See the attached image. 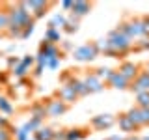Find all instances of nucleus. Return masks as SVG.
Wrapping results in <instances>:
<instances>
[{
    "label": "nucleus",
    "instance_id": "obj_1",
    "mask_svg": "<svg viewBox=\"0 0 149 140\" xmlns=\"http://www.w3.org/2000/svg\"><path fill=\"white\" fill-rule=\"evenodd\" d=\"M4 6H6V11L9 17V26L24 30L28 24H34L36 22V19L24 9L22 2H4Z\"/></svg>",
    "mask_w": 149,
    "mask_h": 140
},
{
    "label": "nucleus",
    "instance_id": "obj_2",
    "mask_svg": "<svg viewBox=\"0 0 149 140\" xmlns=\"http://www.w3.org/2000/svg\"><path fill=\"white\" fill-rule=\"evenodd\" d=\"M116 28H118L123 36H127L130 41H136L140 37H143V26H142V17L140 15L125 17Z\"/></svg>",
    "mask_w": 149,
    "mask_h": 140
},
{
    "label": "nucleus",
    "instance_id": "obj_3",
    "mask_svg": "<svg viewBox=\"0 0 149 140\" xmlns=\"http://www.w3.org/2000/svg\"><path fill=\"white\" fill-rule=\"evenodd\" d=\"M106 39L110 41V47L114 50H118V52L123 56H127L129 52H132V43L134 41H130L127 36H123L118 28H114V30H110L108 34H106Z\"/></svg>",
    "mask_w": 149,
    "mask_h": 140
},
{
    "label": "nucleus",
    "instance_id": "obj_4",
    "mask_svg": "<svg viewBox=\"0 0 149 140\" xmlns=\"http://www.w3.org/2000/svg\"><path fill=\"white\" fill-rule=\"evenodd\" d=\"M101 54H99V50H97L93 41H88V43H84L80 47H74V50H73V60L74 62H80V64H91Z\"/></svg>",
    "mask_w": 149,
    "mask_h": 140
},
{
    "label": "nucleus",
    "instance_id": "obj_5",
    "mask_svg": "<svg viewBox=\"0 0 149 140\" xmlns=\"http://www.w3.org/2000/svg\"><path fill=\"white\" fill-rule=\"evenodd\" d=\"M22 6H24V9L36 19V21H39V19H43L47 13H49V9L54 6V2H45V0H24Z\"/></svg>",
    "mask_w": 149,
    "mask_h": 140
},
{
    "label": "nucleus",
    "instance_id": "obj_6",
    "mask_svg": "<svg viewBox=\"0 0 149 140\" xmlns=\"http://www.w3.org/2000/svg\"><path fill=\"white\" fill-rule=\"evenodd\" d=\"M45 106H47V116L49 118H60V116H63L65 112L69 110V105H65L63 101H60L56 95H50L47 97V99H43Z\"/></svg>",
    "mask_w": 149,
    "mask_h": 140
},
{
    "label": "nucleus",
    "instance_id": "obj_7",
    "mask_svg": "<svg viewBox=\"0 0 149 140\" xmlns=\"http://www.w3.org/2000/svg\"><path fill=\"white\" fill-rule=\"evenodd\" d=\"M116 125V116L114 114H97L90 120V127L93 131H108Z\"/></svg>",
    "mask_w": 149,
    "mask_h": 140
},
{
    "label": "nucleus",
    "instance_id": "obj_8",
    "mask_svg": "<svg viewBox=\"0 0 149 140\" xmlns=\"http://www.w3.org/2000/svg\"><path fill=\"white\" fill-rule=\"evenodd\" d=\"M143 69V65L142 64H136V62H130V60H123V62L119 64V67H118V71L119 75H123L125 78H127L129 82H132L134 78L140 75V71Z\"/></svg>",
    "mask_w": 149,
    "mask_h": 140
},
{
    "label": "nucleus",
    "instance_id": "obj_9",
    "mask_svg": "<svg viewBox=\"0 0 149 140\" xmlns=\"http://www.w3.org/2000/svg\"><path fill=\"white\" fill-rule=\"evenodd\" d=\"M82 80H84V84H86V88H88L90 93H99V92L104 90V82H102L101 78H97L93 71H84Z\"/></svg>",
    "mask_w": 149,
    "mask_h": 140
},
{
    "label": "nucleus",
    "instance_id": "obj_10",
    "mask_svg": "<svg viewBox=\"0 0 149 140\" xmlns=\"http://www.w3.org/2000/svg\"><path fill=\"white\" fill-rule=\"evenodd\" d=\"M129 90L132 92L134 95H138V93H142V92H149V73L146 71V69H142L138 77L130 82Z\"/></svg>",
    "mask_w": 149,
    "mask_h": 140
},
{
    "label": "nucleus",
    "instance_id": "obj_11",
    "mask_svg": "<svg viewBox=\"0 0 149 140\" xmlns=\"http://www.w3.org/2000/svg\"><path fill=\"white\" fill-rule=\"evenodd\" d=\"M37 52H41L47 60H52V58H62L63 60V52L60 50V47L49 43V41H45V39L39 41V50H37Z\"/></svg>",
    "mask_w": 149,
    "mask_h": 140
},
{
    "label": "nucleus",
    "instance_id": "obj_12",
    "mask_svg": "<svg viewBox=\"0 0 149 140\" xmlns=\"http://www.w3.org/2000/svg\"><path fill=\"white\" fill-rule=\"evenodd\" d=\"M54 95L58 97L60 101H63L65 105H69V106L74 105V103L78 101V95L74 93V90H73V88H69V86H65V84H60V88L54 92Z\"/></svg>",
    "mask_w": 149,
    "mask_h": 140
},
{
    "label": "nucleus",
    "instance_id": "obj_13",
    "mask_svg": "<svg viewBox=\"0 0 149 140\" xmlns=\"http://www.w3.org/2000/svg\"><path fill=\"white\" fill-rule=\"evenodd\" d=\"M116 123H118L119 131H123L127 136H129V134H136L138 131H140V127H136V125L129 120V116L125 114V112H119V114L116 116Z\"/></svg>",
    "mask_w": 149,
    "mask_h": 140
},
{
    "label": "nucleus",
    "instance_id": "obj_14",
    "mask_svg": "<svg viewBox=\"0 0 149 140\" xmlns=\"http://www.w3.org/2000/svg\"><path fill=\"white\" fill-rule=\"evenodd\" d=\"M106 84H108L110 88H114V90H119V92L129 90V86H130V82L123 77V75H119L118 69H114V73H112V77L108 78V82H106Z\"/></svg>",
    "mask_w": 149,
    "mask_h": 140
},
{
    "label": "nucleus",
    "instance_id": "obj_15",
    "mask_svg": "<svg viewBox=\"0 0 149 140\" xmlns=\"http://www.w3.org/2000/svg\"><path fill=\"white\" fill-rule=\"evenodd\" d=\"M91 9H93V4H91V2H86V0H74V2H73V9H71V13H73L74 17L82 19V17L90 15Z\"/></svg>",
    "mask_w": 149,
    "mask_h": 140
},
{
    "label": "nucleus",
    "instance_id": "obj_16",
    "mask_svg": "<svg viewBox=\"0 0 149 140\" xmlns=\"http://www.w3.org/2000/svg\"><path fill=\"white\" fill-rule=\"evenodd\" d=\"M28 112H30V118H37V120H47L49 116H47V106L43 101H36L30 105V108H28Z\"/></svg>",
    "mask_w": 149,
    "mask_h": 140
},
{
    "label": "nucleus",
    "instance_id": "obj_17",
    "mask_svg": "<svg viewBox=\"0 0 149 140\" xmlns=\"http://www.w3.org/2000/svg\"><path fill=\"white\" fill-rule=\"evenodd\" d=\"M90 133L91 131H88L86 127H69L65 129V140H84Z\"/></svg>",
    "mask_w": 149,
    "mask_h": 140
},
{
    "label": "nucleus",
    "instance_id": "obj_18",
    "mask_svg": "<svg viewBox=\"0 0 149 140\" xmlns=\"http://www.w3.org/2000/svg\"><path fill=\"white\" fill-rule=\"evenodd\" d=\"M43 39L49 41V43H52V45H58V43H62V41H63V32L62 30H56V28L47 26Z\"/></svg>",
    "mask_w": 149,
    "mask_h": 140
},
{
    "label": "nucleus",
    "instance_id": "obj_19",
    "mask_svg": "<svg viewBox=\"0 0 149 140\" xmlns=\"http://www.w3.org/2000/svg\"><path fill=\"white\" fill-rule=\"evenodd\" d=\"M78 28H80V19L74 17L73 13H67V22H65V26H63L62 32H63V34H77Z\"/></svg>",
    "mask_w": 149,
    "mask_h": 140
},
{
    "label": "nucleus",
    "instance_id": "obj_20",
    "mask_svg": "<svg viewBox=\"0 0 149 140\" xmlns=\"http://www.w3.org/2000/svg\"><path fill=\"white\" fill-rule=\"evenodd\" d=\"M34 140H54V129L49 125H43L34 133Z\"/></svg>",
    "mask_w": 149,
    "mask_h": 140
},
{
    "label": "nucleus",
    "instance_id": "obj_21",
    "mask_svg": "<svg viewBox=\"0 0 149 140\" xmlns=\"http://www.w3.org/2000/svg\"><path fill=\"white\" fill-rule=\"evenodd\" d=\"M65 22H67V15H65V13H54L52 19L49 21V26L56 28V30H63Z\"/></svg>",
    "mask_w": 149,
    "mask_h": 140
},
{
    "label": "nucleus",
    "instance_id": "obj_22",
    "mask_svg": "<svg viewBox=\"0 0 149 140\" xmlns=\"http://www.w3.org/2000/svg\"><path fill=\"white\" fill-rule=\"evenodd\" d=\"M125 114L129 116V120L132 121V123L136 125V127H140V129L143 127V125H142V116H140V108H138L136 105H132V106H130V108H129L127 112H125Z\"/></svg>",
    "mask_w": 149,
    "mask_h": 140
},
{
    "label": "nucleus",
    "instance_id": "obj_23",
    "mask_svg": "<svg viewBox=\"0 0 149 140\" xmlns=\"http://www.w3.org/2000/svg\"><path fill=\"white\" fill-rule=\"evenodd\" d=\"M13 112H15V108H13L11 101H9L6 95H0V114H4V116H11Z\"/></svg>",
    "mask_w": 149,
    "mask_h": 140
},
{
    "label": "nucleus",
    "instance_id": "obj_24",
    "mask_svg": "<svg viewBox=\"0 0 149 140\" xmlns=\"http://www.w3.org/2000/svg\"><path fill=\"white\" fill-rule=\"evenodd\" d=\"M93 73H95V77H97V78H101L102 82H108V78L112 77L114 69H112V67H106V65H101V67L93 69Z\"/></svg>",
    "mask_w": 149,
    "mask_h": 140
},
{
    "label": "nucleus",
    "instance_id": "obj_25",
    "mask_svg": "<svg viewBox=\"0 0 149 140\" xmlns=\"http://www.w3.org/2000/svg\"><path fill=\"white\" fill-rule=\"evenodd\" d=\"M9 73H11L13 77H15V80H22V78H26L28 75H30V69L24 67L22 64H19V65H15V67H13Z\"/></svg>",
    "mask_w": 149,
    "mask_h": 140
},
{
    "label": "nucleus",
    "instance_id": "obj_26",
    "mask_svg": "<svg viewBox=\"0 0 149 140\" xmlns=\"http://www.w3.org/2000/svg\"><path fill=\"white\" fill-rule=\"evenodd\" d=\"M149 50V37H140L132 43V52H146Z\"/></svg>",
    "mask_w": 149,
    "mask_h": 140
},
{
    "label": "nucleus",
    "instance_id": "obj_27",
    "mask_svg": "<svg viewBox=\"0 0 149 140\" xmlns=\"http://www.w3.org/2000/svg\"><path fill=\"white\" fill-rule=\"evenodd\" d=\"M8 26H9V17H8V11H6V6L2 2L0 4V34H4L8 30Z\"/></svg>",
    "mask_w": 149,
    "mask_h": 140
},
{
    "label": "nucleus",
    "instance_id": "obj_28",
    "mask_svg": "<svg viewBox=\"0 0 149 140\" xmlns=\"http://www.w3.org/2000/svg\"><path fill=\"white\" fill-rule=\"evenodd\" d=\"M134 97H136L134 105H136L138 108H149V92H142V93H138V95H134Z\"/></svg>",
    "mask_w": 149,
    "mask_h": 140
},
{
    "label": "nucleus",
    "instance_id": "obj_29",
    "mask_svg": "<svg viewBox=\"0 0 149 140\" xmlns=\"http://www.w3.org/2000/svg\"><path fill=\"white\" fill-rule=\"evenodd\" d=\"M21 64L24 65V67L30 69V73H32V69H34V65H36V56L34 54H24V56H21Z\"/></svg>",
    "mask_w": 149,
    "mask_h": 140
},
{
    "label": "nucleus",
    "instance_id": "obj_30",
    "mask_svg": "<svg viewBox=\"0 0 149 140\" xmlns=\"http://www.w3.org/2000/svg\"><path fill=\"white\" fill-rule=\"evenodd\" d=\"M13 140H30V133L21 125L19 129L13 131Z\"/></svg>",
    "mask_w": 149,
    "mask_h": 140
},
{
    "label": "nucleus",
    "instance_id": "obj_31",
    "mask_svg": "<svg viewBox=\"0 0 149 140\" xmlns=\"http://www.w3.org/2000/svg\"><path fill=\"white\" fill-rule=\"evenodd\" d=\"M60 65H62V58H52V60L47 62V69H49V71H56Z\"/></svg>",
    "mask_w": 149,
    "mask_h": 140
},
{
    "label": "nucleus",
    "instance_id": "obj_32",
    "mask_svg": "<svg viewBox=\"0 0 149 140\" xmlns=\"http://www.w3.org/2000/svg\"><path fill=\"white\" fill-rule=\"evenodd\" d=\"M34 30H36V22L34 24H28L24 30H22V34H21V39H28L32 34H34Z\"/></svg>",
    "mask_w": 149,
    "mask_h": 140
},
{
    "label": "nucleus",
    "instance_id": "obj_33",
    "mask_svg": "<svg viewBox=\"0 0 149 140\" xmlns=\"http://www.w3.org/2000/svg\"><path fill=\"white\" fill-rule=\"evenodd\" d=\"M13 131L15 129H0V140H13Z\"/></svg>",
    "mask_w": 149,
    "mask_h": 140
},
{
    "label": "nucleus",
    "instance_id": "obj_34",
    "mask_svg": "<svg viewBox=\"0 0 149 140\" xmlns=\"http://www.w3.org/2000/svg\"><path fill=\"white\" fill-rule=\"evenodd\" d=\"M140 116H142V125L149 127V108H140Z\"/></svg>",
    "mask_w": 149,
    "mask_h": 140
},
{
    "label": "nucleus",
    "instance_id": "obj_35",
    "mask_svg": "<svg viewBox=\"0 0 149 140\" xmlns=\"http://www.w3.org/2000/svg\"><path fill=\"white\" fill-rule=\"evenodd\" d=\"M19 64H21V58H17V56H8V71H11Z\"/></svg>",
    "mask_w": 149,
    "mask_h": 140
},
{
    "label": "nucleus",
    "instance_id": "obj_36",
    "mask_svg": "<svg viewBox=\"0 0 149 140\" xmlns=\"http://www.w3.org/2000/svg\"><path fill=\"white\" fill-rule=\"evenodd\" d=\"M0 129H13L9 118H8V116H4V114H0Z\"/></svg>",
    "mask_w": 149,
    "mask_h": 140
},
{
    "label": "nucleus",
    "instance_id": "obj_37",
    "mask_svg": "<svg viewBox=\"0 0 149 140\" xmlns=\"http://www.w3.org/2000/svg\"><path fill=\"white\" fill-rule=\"evenodd\" d=\"M43 71H45V67H43V65H36V67L34 69H32V78H39L41 77V75H43Z\"/></svg>",
    "mask_w": 149,
    "mask_h": 140
},
{
    "label": "nucleus",
    "instance_id": "obj_38",
    "mask_svg": "<svg viewBox=\"0 0 149 140\" xmlns=\"http://www.w3.org/2000/svg\"><path fill=\"white\" fill-rule=\"evenodd\" d=\"M47 62H49V60H47L41 52H37V54H36V65H43V67L47 69Z\"/></svg>",
    "mask_w": 149,
    "mask_h": 140
},
{
    "label": "nucleus",
    "instance_id": "obj_39",
    "mask_svg": "<svg viewBox=\"0 0 149 140\" xmlns=\"http://www.w3.org/2000/svg\"><path fill=\"white\" fill-rule=\"evenodd\" d=\"M73 2H74V0H63V2H62V9H63V11H67V13H71Z\"/></svg>",
    "mask_w": 149,
    "mask_h": 140
},
{
    "label": "nucleus",
    "instance_id": "obj_40",
    "mask_svg": "<svg viewBox=\"0 0 149 140\" xmlns=\"http://www.w3.org/2000/svg\"><path fill=\"white\" fill-rule=\"evenodd\" d=\"M60 45H62V47H60V50H62V52H67V50H74L73 43H69V41H62Z\"/></svg>",
    "mask_w": 149,
    "mask_h": 140
},
{
    "label": "nucleus",
    "instance_id": "obj_41",
    "mask_svg": "<svg viewBox=\"0 0 149 140\" xmlns=\"http://www.w3.org/2000/svg\"><path fill=\"white\" fill-rule=\"evenodd\" d=\"M54 140H65V129H54Z\"/></svg>",
    "mask_w": 149,
    "mask_h": 140
},
{
    "label": "nucleus",
    "instance_id": "obj_42",
    "mask_svg": "<svg viewBox=\"0 0 149 140\" xmlns=\"http://www.w3.org/2000/svg\"><path fill=\"white\" fill-rule=\"evenodd\" d=\"M104 140H125V136H121V134H110V136H106Z\"/></svg>",
    "mask_w": 149,
    "mask_h": 140
},
{
    "label": "nucleus",
    "instance_id": "obj_43",
    "mask_svg": "<svg viewBox=\"0 0 149 140\" xmlns=\"http://www.w3.org/2000/svg\"><path fill=\"white\" fill-rule=\"evenodd\" d=\"M125 140H142V136H138V134H129V136H125Z\"/></svg>",
    "mask_w": 149,
    "mask_h": 140
},
{
    "label": "nucleus",
    "instance_id": "obj_44",
    "mask_svg": "<svg viewBox=\"0 0 149 140\" xmlns=\"http://www.w3.org/2000/svg\"><path fill=\"white\" fill-rule=\"evenodd\" d=\"M143 69H146V71L149 73V60H147V62H146V64H143Z\"/></svg>",
    "mask_w": 149,
    "mask_h": 140
},
{
    "label": "nucleus",
    "instance_id": "obj_45",
    "mask_svg": "<svg viewBox=\"0 0 149 140\" xmlns=\"http://www.w3.org/2000/svg\"><path fill=\"white\" fill-rule=\"evenodd\" d=\"M142 140H149V136H142Z\"/></svg>",
    "mask_w": 149,
    "mask_h": 140
}]
</instances>
